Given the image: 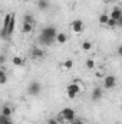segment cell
<instances>
[{
	"label": "cell",
	"mask_w": 122,
	"mask_h": 124,
	"mask_svg": "<svg viewBox=\"0 0 122 124\" xmlns=\"http://www.w3.org/2000/svg\"><path fill=\"white\" fill-rule=\"evenodd\" d=\"M59 32L56 31L55 26H47V28H43L40 35H39V43L45 45V46H49L52 43L56 42V36H58Z\"/></svg>",
	"instance_id": "6da1fadb"
},
{
	"label": "cell",
	"mask_w": 122,
	"mask_h": 124,
	"mask_svg": "<svg viewBox=\"0 0 122 124\" xmlns=\"http://www.w3.org/2000/svg\"><path fill=\"white\" fill-rule=\"evenodd\" d=\"M83 91H85V85H83V82L81 79H75L66 87V94H68V97L70 100H75L78 94L83 93Z\"/></svg>",
	"instance_id": "7a4b0ae2"
},
{
	"label": "cell",
	"mask_w": 122,
	"mask_h": 124,
	"mask_svg": "<svg viewBox=\"0 0 122 124\" xmlns=\"http://www.w3.org/2000/svg\"><path fill=\"white\" fill-rule=\"evenodd\" d=\"M58 120H59V123H66V124H69V123H72L75 118H76V113H75V110L73 108H63L61 113L58 114V117H56Z\"/></svg>",
	"instance_id": "3957f363"
},
{
	"label": "cell",
	"mask_w": 122,
	"mask_h": 124,
	"mask_svg": "<svg viewBox=\"0 0 122 124\" xmlns=\"http://www.w3.org/2000/svg\"><path fill=\"white\" fill-rule=\"evenodd\" d=\"M116 82H118V79H116V77L112 75V74L105 75V78L102 79V84H103V88H105V90H112V88H115V87H116Z\"/></svg>",
	"instance_id": "277c9868"
},
{
	"label": "cell",
	"mask_w": 122,
	"mask_h": 124,
	"mask_svg": "<svg viewBox=\"0 0 122 124\" xmlns=\"http://www.w3.org/2000/svg\"><path fill=\"white\" fill-rule=\"evenodd\" d=\"M40 93H42V85H40V82L33 81V82H30V84L27 85V94H29V95L37 97Z\"/></svg>",
	"instance_id": "5b68a950"
},
{
	"label": "cell",
	"mask_w": 122,
	"mask_h": 124,
	"mask_svg": "<svg viewBox=\"0 0 122 124\" xmlns=\"http://www.w3.org/2000/svg\"><path fill=\"white\" fill-rule=\"evenodd\" d=\"M69 28L72 29V32H75V33H82V32H83V29H85V23H83L81 19H76V20L70 22Z\"/></svg>",
	"instance_id": "8992f818"
},
{
	"label": "cell",
	"mask_w": 122,
	"mask_h": 124,
	"mask_svg": "<svg viewBox=\"0 0 122 124\" xmlns=\"http://www.w3.org/2000/svg\"><path fill=\"white\" fill-rule=\"evenodd\" d=\"M30 56L33 59H43L45 58V51L42 49V48H32L30 51Z\"/></svg>",
	"instance_id": "52a82bcc"
},
{
	"label": "cell",
	"mask_w": 122,
	"mask_h": 124,
	"mask_svg": "<svg viewBox=\"0 0 122 124\" xmlns=\"http://www.w3.org/2000/svg\"><path fill=\"white\" fill-rule=\"evenodd\" d=\"M103 97V90L101 87H95L92 91V101H99Z\"/></svg>",
	"instance_id": "ba28073f"
},
{
	"label": "cell",
	"mask_w": 122,
	"mask_h": 124,
	"mask_svg": "<svg viewBox=\"0 0 122 124\" xmlns=\"http://www.w3.org/2000/svg\"><path fill=\"white\" fill-rule=\"evenodd\" d=\"M109 17L114 19V20H116V22H119V19L122 17V10L119 9V7H114L112 12L109 13Z\"/></svg>",
	"instance_id": "9c48e42d"
},
{
	"label": "cell",
	"mask_w": 122,
	"mask_h": 124,
	"mask_svg": "<svg viewBox=\"0 0 122 124\" xmlns=\"http://www.w3.org/2000/svg\"><path fill=\"white\" fill-rule=\"evenodd\" d=\"M33 23H27V22H23V25H22V33L23 35H30L32 32H33Z\"/></svg>",
	"instance_id": "30bf717a"
},
{
	"label": "cell",
	"mask_w": 122,
	"mask_h": 124,
	"mask_svg": "<svg viewBox=\"0 0 122 124\" xmlns=\"http://www.w3.org/2000/svg\"><path fill=\"white\" fill-rule=\"evenodd\" d=\"M12 63H13L14 66H25V59H23L22 56H19V55H14V56L12 58Z\"/></svg>",
	"instance_id": "8fae6325"
},
{
	"label": "cell",
	"mask_w": 122,
	"mask_h": 124,
	"mask_svg": "<svg viewBox=\"0 0 122 124\" xmlns=\"http://www.w3.org/2000/svg\"><path fill=\"white\" fill-rule=\"evenodd\" d=\"M56 42H58L59 45L66 43V42H68V35H66V33H63V32H59V33H58V36H56Z\"/></svg>",
	"instance_id": "7c38bea8"
},
{
	"label": "cell",
	"mask_w": 122,
	"mask_h": 124,
	"mask_svg": "<svg viewBox=\"0 0 122 124\" xmlns=\"http://www.w3.org/2000/svg\"><path fill=\"white\" fill-rule=\"evenodd\" d=\"M1 114L3 116H7V117H12V114H13V107H10V105H3V108H1Z\"/></svg>",
	"instance_id": "4fadbf2b"
},
{
	"label": "cell",
	"mask_w": 122,
	"mask_h": 124,
	"mask_svg": "<svg viewBox=\"0 0 122 124\" xmlns=\"http://www.w3.org/2000/svg\"><path fill=\"white\" fill-rule=\"evenodd\" d=\"M92 49H93V43H92L91 40H83V42H82V51L91 52Z\"/></svg>",
	"instance_id": "5bb4252c"
},
{
	"label": "cell",
	"mask_w": 122,
	"mask_h": 124,
	"mask_svg": "<svg viewBox=\"0 0 122 124\" xmlns=\"http://www.w3.org/2000/svg\"><path fill=\"white\" fill-rule=\"evenodd\" d=\"M72 66H73V61H72V59H66L65 62H62L61 63V69H63V71L72 69Z\"/></svg>",
	"instance_id": "9a60e30c"
},
{
	"label": "cell",
	"mask_w": 122,
	"mask_h": 124,
	"mask_svg": "<svg viewBox=\"0 0 122 124\" xmlns=\"http://www.w3.org/2000/svg\"><path fill=\"white\" fill-rule=\"evenodd\" d=\"M37 7L40 10H46L49 7V0H37Z\"/></svg>",
	"instance_id": "2e32d148"
},
{
	"label": "cell",
	"mask_w": 122,
	"mask_h": 124,
	"mask_svg": "<svg viewBox=\"0 0 122 124\" xmlns=\"http://www.w3.org/2000/svg\"><path fill=\"white\" fill-rule=\"evenodd\" d=\"M109 15H106V13H102L101 16H99V23L101 25H108V22H109Z\"/></svg>",
	"instance_id": "e0dca14e"
},
{
	"label": "cell",
	"mask_w": 122,
	"mask_h": 124,
	"mask_svg": "<svg viewBox=\"0 0 122 124\" xmlns=\"http://www.w3.org/2000/svg\"><path fill=\"white\" fill-rule=\"evenodd\" d=\"M0 124H13V121H12V117H7V116L0 114Z\"/></svg>",
	"instance_id": "ac0fdd59"
},
{
	"label": "cell",
	"mask_w": 122,
	"mask_h": 124,
	"mask_svg": "<svg viewBox=\"0 0 122 124\" xmlns=\"http://www.w3.org/2000/svg\"><path fill=\"white\" fill-rule=\"evenodd\" d=\"M23 22H27V23H33L34 25V17L32 16V13H26L23 16Z\"/></svg>",
	"instance_id": "d6986e66"
},
{
	"label": "cell",
	"mask_w": 122,
	"mask_h": 124,
	"mask_svg": "<svg viewBox=\"0 0 122 124\" xmlns=\"http://www.w3.org/2000/svg\"><path fill=\"white\" fill-rule=\"evenodd\" d=\"M6 81H7L6 71H4V69H1V71H0V84H1V85H4V84H6Z\"/></svg>",
	"instance_id": "ffe728a7"
},
{
	"label": "cell",
	"mask_w": 122,
	"mask_h": 124,
	"mask_svg": "<svg viewBox=\"0 0 122 124\" xmlns=\"http://www.w3.org/2000/svg\"><path fill=\"white\" fill-rule=\"evenodd\" d=\"M109 29H114V28H116L118 26V22L116 20H114V19H109V22H108V25H106Z\"/></svg>",
	"instance_id": "44dd1931"
},
{
	"label": "cell",
	"mask_w": 122,
	"mask_h": 124,
	"mask_svg": "<svg viewBox=\"0 0 122 124\" xmlns=\"http://www.w3.org/2000/svg\"><path fill=\"white\" fill-rule=\"evenodd\" d=\"M85 65H86L88 69H93V68H95V61H93V59H86Z\"/></svg>",
	"instance_id": "7402d4cb"
},
{
	"label": "cell",
	"mask_w": 122,
	"mask_h": 124,
	"mask_svg": "<svg viewBox=\"0 0 122 124\" xmlns=\"http://www.w3.org/2000/svg\"><path fill=\"white\" fill-rule=\"evenodd\" d=\"M95 75H96V77H98V78H102V79H103V78H105V72H103V71H102V69H98V71H96V74H95Z\"/></svg>",
	"instance_id": "603a6c76"
},
{
	"label": "cell",
	"mask_w": 122,
	"mask_h": 124,
	"mask_svg": "<svg viewBox=\"0 0 122 124\" xmlns=\"http://www.w3.org/2000/svg\"><path fill=\"white\" fill-rule=\"evenodd\" d=\"M46 124H59V120L58 118H49L46 121Z\"/></svg>",
	"instance_id": "cb8c5ba5"
},
{
	"label": "cell",
	"mask_w": 122,
	"mask_h": 124,
	"mask_svg": "<svg viewBox=\"0 0 122 124\" xmlns=\"http://www.w3.org/2000/svg\"><path fill=\"white\" fill-rule=\"evenodd\" d=\"M69 124H85V121H83V120H81V118H75L72 123H69Z\"/></svg>",
	"instance_id": "d4e9b609"
},
{
	"label": "cell",
	"mask_w": 122,
	"mask_h": 124,
	"mask_svg": "<svg viewBox=\"0 0 122 124\" xmlns=\"http://www.w3.org/2000/svg\"><path fill=\"white\" fill-rule=\"evenodd\" d=\"M116 54H118L119 56H122V45H119V46L116 48Z\"/></svg>",
	"instance_id": "484cf974"
},
{
	"label": "cell",
	"mask_w": 122,
	"mask_h": 124,
	"mask_svg": "<svg viewBox=\"0 0 122 124\" xmlns=\"http://www.w3.org/2000/svg\"><path fill=\"white\" fill-rule=\"evenodd\" d=\"M4 59H6V56H4V55H1V56H0V62H1V63H4Z\"/></svg>",
	"instance_id": "4316f807"
},
{
	"label": "cell",
	"mask_w": 122,
	"mask_h": 124,
	"mask_svg": "<svg viewBox=\"0 0 122 124\" xmlns=\"http://www.w3.org/2000/svg\"><path fill=\"white\" fill-rule=\"evenodd\" d=\"M105 3H112V1H115V0H103Z\"/></svg>",
	"instance_id": "83f0119b"
},
{
	"label": "cell",
	"mask_w": 122,
	"mask_h": 124,
	"mask_svg": "<svg viewBox=\"0 0 122 124\" xmlns=\"http://www.w3.org/2000/svg\"><path fill=\"white\" fill-rule=\"evenodd\" d=\"M118 25H119V26H122V17L119 19V22H118Z\"/></svg>",
	"instance_id": "f1b7e54d"
},
{
	"label": "cell",
	"mask_w": 122,
	"mask_h": 124,
	"mask_svg": "<svg viewBox=\"0 0 122 124\" xmlns=\"http://www.w3.org/2000/svg\"><path fill=\"white\" fill-rule=\"evenodd\" d=\"M23 1H29V0H23Z\"/></svg>",
	"instance_id": "f546056e"
}]
</instances>
